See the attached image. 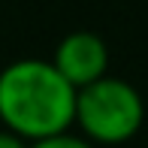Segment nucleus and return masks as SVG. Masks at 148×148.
<instances>
[{
  "mask_svg": "<svg viewBox=\"0 0 148 148\" xmlns=\"http://www.w3.org/2000/svg\"><path fill=\"white\" fill-rule=\"evenodd\" d=\"M0 121L30 142L66 133L76 121V91L49 60H15L0 73Z\"/></svg>",
  "mask_w": 148,
  "mask_h": 148,
  "instance_id": "1",
  "label": "nucleus"
},
{
  "mask_svg": "<svg viewBox=\"0 0 148 148\" xmlns=\"http://www.w3.org/2000/svg\"><path fill=\"white\" fill-rule=\"evenodd\" d=\"M142 97L133 85L103 76L76 91V121L91 139L106 145L127 142L142 124Z\"/></svg>",
  "mask_w": 148,
  "mask_h": 148,
  "instance_id": "2",
  "label": "nucleus"
},
{
  "mask_svg": "<svg viewBox=\"0 0 148 148\" xmlns=\"http://www.w3.org/2000/svg\"><path fill=\"white\" fill-rule=\"evenodd\" d=\"M51 66L60 73V79H64L73 91H82V88H88V85L100 82V79L106 76L109 51H106V42L97 33L76 30V33L60 39Z\"/></svg>",
  "mask_w": 148,
  "mask_h": 148,
  "instance_id": "3",
  "label": "nucleus"
},
{
  "mask_svg": "<svg viewBox=\"0 0 148 148\" xmlns=\"http://www.w3.org/2000/svg\"><path fill=\"white\" fill-rule=\"evenodd\" d=\"M27 148H91L85 139L79 136H70V133H58V136H49V139H39V142H30Z\"/></svg>",
  "mask_w": 148,
  "mask_h": 148,
  "instance_id": "4",
  "label": "nucleus"
},
{
  "mask_svg": "<svg viewBox=\"0 0 148 148\" xmlns=\"http://www.w3.org/2000/svg\"><path fill=\"white\" fill-rule=\"evenodd\" d=\"M0 148H27V142L18 136H12L9 130H0Z\"/></svg>",
  "mask_w": 148,
  "mask_h": 148,
  "instance_id": "5",
  "label": "nucleus"
}]
</instances>
